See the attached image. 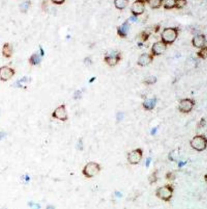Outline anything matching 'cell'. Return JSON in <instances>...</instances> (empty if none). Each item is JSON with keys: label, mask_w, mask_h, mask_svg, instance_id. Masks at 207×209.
Here are the masks:
<instances>
[{"label": "cell", "mask_w": 207, "mask_h": 209, "mask_svg": "<svg viewBox=\"0 0 207 209\" xmlns=\"http://www.w3.org/2000/svg\"><path fill=\"white\" fill-rule=\"evenodd\" d=\"M148 37H149V36H148L147 34H146V33H142V37H141V38H142L143 40L146 41L147 39H148Z\"/></svg>", "instance_id": "484cf974"}, {"label": "cell", "mask_w": 207, "mask_h": 209, "mask_svg": "<svg viewBox=\"0 0 207 209\" xmlns=\"http://www.w3.org/2000/svg\"><path fill=\"white\" fill-rule=\"evenodd\" d=\"M191 145L197 151H202L207 148V139L202 135L196 136L191 140Z\"/></svg>", "instance_id": "6da1fadb"}, {"label": "cell", "mask_w": 207, "mask_h": 209, "mask_svg": "<svg viewBox=\"0 0 207 209\" xmlns=\"http://www.w3.org/2000/svg\"><path fill=\"white\" fill-rule=\"evenodd\" d=\"M186 4L185 0H176V7L177 8H181Z\"/></svg>", "instance_id": "cb8c5ba5"}, {"label": "cell", "mask_w": 207, "mask_h": 209, "mask_svg": "<svg viewBox=\"0 0 207 209\" xmlns=\"http://www.w3.org/2000/svg\"><path fill=\"white\" fill-rule=\"evenodd\" d=\"M52 2L54 4H63L65 0H51Z\"/></svg>", "instance_id": "d4e9b609"}, {"label": "cell", "mask_w": 207, "mask_h": 209, "mask_svg": "<svg viewBox=\"0 0 207 209\" xmlns=\"http://www.w3.org/2000/svg\"><path fill=\"white\" fill-rule=\"evenodd\" d=\"M205 181L207 182V174L205 175Z\"/></svg>", "instance_id": "4316f807"}, {"label": "cell", "mask_w": 207, "mask_h": 209, "mask_svg": "<svg viewBox=\"0 0 207 209\" xmlns=\"http://www.w3.org/2000/svg\"><path fill=\"white\" fill-rule=\"evenodd\" d=\"M157 81V78L155 76H149L146 79L144 80L143 83L145 84H154Z\"/></svg>", "instance_id": "44dd1931"}, {"label": "cell", "mask_w": 207, "mask_h": 209, "mask_svg": "<svg viewBox=\"0 0 207 209\" xmlns=\"http://www.w3.org/2000/svg\"><path fill=\"white\" fill-rule=\"evenodd\" d=\"M145 9L144 0H136L131 7V12L134 16L142 14Z\"/></svg>", "instance_id": "ba28073f"}, {"label": "cell", "mask_w": 207, "mask_h": 209, "mask_svg": "<svg viewBox=\"0 0 207 209\" xmlns=\"http://www.w3.org/2000/svg\"><path fill=\"white\" fill-rule=\"evenodd\" d=\"M199 56L203 58V59H205L207 58V47H205L203 48L199 53H198Z\"/></svg>", "instance_id": "603a6c76"}, {"label": "cell", "mask_w": 207, "mask_h": 209, "mask_svg": "<svg viewBox=\"0 0 207 209\" xmlns=\"http://www.w3.org/2000/svg\"><path fill=\"white\" fill-rule=\"evenodd\" d=\"M12 54V48L9 43H6L3 45L2 55L6 58H10Z\"/></svg>", "instance_id": "2e32d148"}, {"label": "cell", "mask_w": 207, "mask_h": 209, "mask_svg": "<svg viewBox=\"0 0 207 209\" xmlns=\"http://www.w3.org/2000/svg\"><path fill=\"white\" fill-rule=\"evenodd\" d=\"M114 4L117 9L119 10H123L125 9L128 5L129 0H115Z\"/></svg>", "instance_id": "e0dca14e"}, {"label": "cell", "mask_w": 207, "mask_h": 209, "mask_svg": "<svg viewBox=\"0 0 207 209\" xmlns=\"http://www.w3.org/2000/svg\"><path fill=\"white\" fill-rule=\"evenodd\" d=\"M129 27L130 25L128 22H124L118 28V35L121 37H126L129 30Z\"/></svg>", "instance_id": "4fadbf2b"}, {"label": "cell", "mask_w": 207, "mask_h": 209, "mask_svg": "<svg viewBox=\"0 0 207 209\" xmlns=\"http://www.w3.org/2000/svg\"><path fill=\"white\" fill-rule=\"evenodd\" d=\"M173 188L171 185H166L158 188L157 191V196L163 201H170L173 196Z\"/></svg>", "instance_id": "7a4b0ae2"}, {"label": "cell", "mask_w": 207, "mask_h": 209, "mask_svg": "<svg viewBox=\"0 0 207 209\" xmlns=\"http://www.w3.org/2000/svg\"><path fill=\"white\" fill-rule=\"evenodd\" d=\"M149 6L152 9H157L161 6L162 0H146Z\"/></svg>", "instance_id": "ac0fdd59"}, {"label": "cell", "mask_w": 207, "mask_h": 209, "mask_svg": "<svg viewBox=\"0 0 207 209\" xmlns=\"http://www.w3.org/2000/svg\"><path fill=\"white\" fill-rule=\"evenodd\" d=\"M31 4V3L30 1H26L23 2V3H21L20 5V11L23 13H26L28 11V10L29 9Z\"/></svg>", "instance_id": "d6986e66"}, {"label": "cell", "mask_w": 207, "mask_h": 209, "mask_svg": "<svg viewBox=\"0 0 207 209\" xmlns=\"http://www.w3.org/2000/svg\"><path fill=\"white\" fill-rule=\"evenodd\" d=\"M157 100L155 99H149L144 102L143 104V106L146 110H152L155 106Z\"/></svg>", "instance_id": "9a60e30c"}, {"label": "cell", "mask_w": 207, "mask_h": 209, "mask_svg": "<svg viewBox=\"0 0 207 209\" xmlns=\"http://www.w3.org/2000/svg\"><path fill=\"white\" fill-rule=\"evenodd\" d=\"M194 105V103L193 100L189 99H186L182 100L180 102L178 108L181 112L183 113H188L192 110Z\"/></svg>", "instance_id": "9c48e42d"}, {"label": "cell", "mask_w": 207, "mask_h": 209, "mask_svg": "<svg viewBox=\"0 0 207 209\" xmlns=\"http://www.w3.org/2000/svg\"><path fill=\"white\" fill-rule=\"evenodd\" d=\"M15 74L14 70L7 66L2 67L0 68V80L6 81L10 80Z\"/></svg>", "instance_id": "30bf717a"}, {"label": "cell", "mask_w": 207, "mask_h": 209, "mask_svg": "<svg viewBox=\"0 0 207 209\" xmlns=\"http://www.w3.org/2000/svg\"><path fill=\"white\" fill-rule=\"evenodd\" d=\"M101 168L99 164L95 162H90L86 165L83 170V174L87 177H92L100 171Z\"/></svg>", "instance_id": "3957f363"}, {"label": "cell", "mask_w": 207, "mask_h": 209, "mask_svg": "<svg viewBox=\"0 0 207 209\" xmlns=\"http://www.w3.org/2000/svg\"><path fill=\"white\" fill-rule=\"evenodd\" d=\"M177 37V30L174 28L165 29L162 34V41L166 44L172 43Z\"/></svg>", "instance_id": "277c9868"}, {"label": "cell", "mask_w": 207, "mask_h": 209, "mask_svg": "<svg viewBox=\"0 0 207 209\" xmlns=\"http://www.w3.org/2000/svg\"><path fill=\"white\" fill-rule=\"evenodd\" d=\"M193 43L194 47L197 48H202L205 43V38L203 35H197L194 38Z\"/></svg>", "instance_id": "5bb4252c"}, {"label": "cell", "mask_w": 207, "mask_h": 209, "mask_svg": "<svg viewBox=\"0 0 207 209\" xmlns=\"http://www.w3.org/2000/svg\"><path fill=\"white\" fill-rule=\"evenodd\" d=\"M52 116L58 120L62 121H66L68 119V114L66 110V106L65 104H61L57 107L53 113Z\"/></svg>", "instance_id": "5b68a950"}, {"label": "cell", "mask_w": 207, "mask_h": 209, "mask_svg": "<svg viewBox=\"0 0 207 209\" xmlns=\"http://www.w3.org/2000/svg\"><path fill=\"white\" fill-rule=\"evenodd\" d=\"M121 55L116 51H112L104 58L105 62L110 66H115L121 60Z\"/></svg>", "instance_id": "8992f818"}, {"label": "cell", "mask_w": 207, "mask_h": 209, "mask_svg": "<svg viewBox=\"0 0 207 209\" xmlns=\"http://www.w3.org/2000/svg\"><path fill=\"white\" fill-rule=\"evenodd\" d=\"M166 48V44L162 42H157L155 43L152 47V53L154 56H158L162 55Z\"/></svg>", "instance_id": "8fae6325"}, {"label": "cell", "mask_w": 207, "mask_h": 209, "mask_svg": "<svg viewBox=\"0 0 207 209\" xmlns=\"http://www.w3.org/2000/svg\"><path fill=\"white\" fill-rule=\"evenodd\" d=\"M40 58L39 56L36 55V54H34L29 59V62L31 64L33 65H35V64H38L39 62H40Z\"/></svg>", "instance_id": "7402d4cb"}, {"label": "cell", "mask_w": 207, "mask_h": 209, "mask_svg": "<svg viewBox=\"0 0 207 209\" xmlns=\"http://www.w3.org/2000/svg\"><path fill=\"white\" fill-rule=\"evenodd\" d=\"M152 60L153 58L151 55L147 53H144L141 55L138 58L137 64L139 66L144 67L149 65L152 61Z\"/></svg>", "instance_id": "7c38bea8"}, {"label": "cell", "mask_w": 207, "mask_h": 209, "mask_svg": "<svg viewBox=\"0 0 207 209\" xmlns=\"http://www.w3.org/2000/svg\"><path fill=\"white\" fill-rule=\"evenodd\" d=\"M175 4L176 0H164V7L167 9L173 8L175 6Z\"/></svg>", "instance_id": "ffe728a7"}, {"label": "cell", "mask_w": 207, "mask_h": 209, "mask_svg": "<svg viewBox=\"0 0 207 209\" xmlns=\"http://www.w3.org/2000/svg\"><path fill=\"white\" fill-rule=\"evenodd\" d=\"M143 157V150L141 149H137L132 150L128 154L127 159L132 165H136L139 163Z\"/></svg>", "instance_id": "52a82bcc"}]
</instances>
